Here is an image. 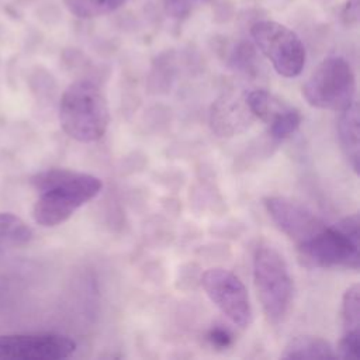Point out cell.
Instances as JSON below:
<instances>
[{"mask_svg":"<svg viewBox=\"0 0 360 360\" xmlns=\"http://www.w3.org/2000/svg\"><path fill=\"white\" fill-rule=\"evenodd\" d=\"M208 339L212 342V345L215 346H219V347H226L229 343H231V335L226 329H222V328H215L210 332L208 335Z\"/></svg>","mask_w":360,"mask_h":360,"instance_id":"obj_20","label":"cell"},{"mask_svg":"<svg viewBox=\"0 0 360 360\" xmlns=\"http://www.w3.org/2000/svg\"><path fill=\"white\" fill-rule=\"evenodd\" d=\"M302 117L300 111L291 105H287L267 124L269 135L274 141H284L298 129Z\"/></svg>","mask_w":360,"mask_h":360,"instance_id":"obj_17","label":"cell"},{"mask_svg":"<svg viewBox=\"0 0 360 360\" xmlns=\"http://www.w3.org/2000/svg\"><path fill=\"white\" fill-rule=\"evenodd\" d=\"M253 280L262 308L277 323L287 315L292 301V278L284 257L270 245H260L253 255Z\"/></svg>","mask_w":360,"mask_h":360,"instance_id":"obj_4","label":"cell"},{"mask_svg":"<svg viewBox=\"0 0 360 360\" xmlns=\"http://www.w3.org/2000/svg\"><path fill=\"white\" fill-rule=\"evenodd\" d=\"M263 204L273 222L283 233L294 240L297 246L309 240L326 226L311 210L287 197H266Z\"/></svg>","mask_w":360,"mask_h":360,"instance_id":"obj_9","label":"cell"},{"mask_svg":"<svg viewBox=\"0 0 360 360\" xmlns=\"http://www.w3.org/2000/svg\"><path fill=\"white\" fill-rule=\"evenodd\" d=\"M245 98L253 117L262 120L266 124H269L278 112H281L288 105L263 89L248 91L245 94Z\"/></svg>","mask_w":360,"mask_h":360,"instance_id":"obj_14","label":"cell"},{"mask_svg":"<svg viewBox=\"0 0 360 360\" xmlns=\"http://www.w3.org/2000/svg\"><path fill=\"white\" fill-rule=\"evenodd\" d=\"M34 233L32 229L15 214L0 212V240L14 245L24 246L31 242Z\"/></svg>","mask_w":360,"mask_h":360,"instance_id":"obj_16","label":"cell"},{"mask_svg":"<svg viewBox=\"0 0 360 360\" xmlns=\"http://www.w3.org/2000/svg\"><path fill=\"white\" fill-rule=\"evenodd\" d=\"M66 10L83 20L97 18L121 8L128 0H62Z\"/></svg>","mask_w":360,"mask_h":360,"instance_id":"obj_13","label":"cell"},{"mask_svg":"<svg viewBox=\"0 0 360 360\" xmlns=\"http://www.w3.org/2000/svg\"><path fill=\"white\" fill-rule=\"evenodd\" d=\"M342 336H360V288L359 284L350 285L342 298L340 308Z\"/></svg>","mask_w":360,"mask_h":360,"instance_id":"obj_15","label":"cell"},{"mask_svg":"<svg viewBox=\"0 0 360 360\" xmlns=\"http://www.w3.org/2000/svg\"><path fill=\"white\" fill-rule=\"evenodd\" d=\"M250 35L280 76L295 77L302 72L305 46L292 30L273 20H260L250 27Z\"/></svg>","mask_w":360,"mask_h":360,"instance_id":"obj_6","label":"cell"},{"mask_svg":"<svg viewBox=\"0 0 360 360\" xmlns=\"http://www.w3.org/2000/svg\"><path fill=\"white\" fill-rule=\"evenodd\" d=\"M359 134V107L357 101L354 100L350 105L340 111L338 121V138L340 142V148L354 173L359 172L360 160Z\"/></svg>","mask_w":360,"mask_h":360,"instance_id":"obj_11","label":"cell"},{"mask_svg":"<svg viewBox=\"0 0 360 360\" xmlns=\"http://www.w3.org/2000/svg\"><path fill=\"white\" fill-rule=\"evenodd\" d=\"M246 98L224 96L217 100L211 108V128L219 136H232L243 131L253 120Z\"/></svg>","mask_w":360,"mask_h":360,"instance_id":"obj_10","label":"cell"},{"mask_svg":"<svg viewBox=\"0 0 360 360\" xmlns=\"http://www.w3.org/2000/svg\"><path fill=\"white\" fill-rule=\"evenodd\" d=\"M359 215L343 218L333 226H325L309 240L297 246L300 262L308 267L359 269Z\"/></svg>","mask_w":360,"mask_h":360,"instance_id":"obj_3","label":"cell"},{"mask_svg":"<svg viewBox=\"0 0 360 360\" xmlns=\"http://www.w3.org/2000/svg\"><path fill=\"white\" fill-rule=\"evenodd\" d=\"M76 350L73 339L59 333L0 335V359L59 360Z\"/></svg>","mask_w":360,"mask_h":360,"instance_id":"obj_8","label":"cell"},{"mask_svg":"<svg viewBox=\"0 0 360 360\" xmlns=\"http://www.w3.org/2000/svg\"><path fill=\"white\" fill-rule=\"evenodd\" d=\"M283 359H300V360H316V359H335L336 353L332 346L316 336H297L288 342L283 354Z\"/></svg>","mask_w":360,"mask_h":360,"instance_id":"obj_12","label":"cell"},{"mask_svg":"<svg viewBox=\"0 0 360 360\" xmlns=\"http://www.w3.org/2000/svg\"><path fill=\"white\" fill-rule=\"evenodd\" d=\"M211 0H162L163 10L167 17L174 20L187 18L197 7Z\"/></svg>","mask_w":360,"mask_h":360,"instance_id":"obj_18","label":"cell"},{"mask_svg":"<svg viewBox=\"0 0 360 360\" xmlns=\"http://www.w3.org/2000/svg\"><path fill=\"white\" fill-rule=\"evenodd\" d=\"M59 122L63 132L75 141L100 139L110 124V110L101 89L87 79L70 83L60 97Z\"/></svg>","mask_w":360,"mask_h":360,"instance_id":"obj_2","label":"cell"},{"mask_svg":"<svg viewBox=\"0 0 360 360\" xmlns=\"http://www.w3.org/2000/svg\"><path fill=\"white\" fill-rule=\"evenodd\" d=\"M201 285L208 298L236 326L248 328L252 322V305L243 283L232 271L211 267L201 276Z\"/></svg>","mask_w":360,"mask_h":360,"instance_id":"obj_7","label":"cell"},{"mask_svg":"<svg viewBox=\"0 0 360 360\" xmlns=\"http://www.w3.org/2000/svg\"><path fill=\"white\" fill-rule=\"evenodd\" d=\"M302 96L311 107L342 111L356 98V76L342 56L323 59L302 86Z\"/></svg>","mask_w":360,"mask_h":360,"instance_id":"obj_5","label":"cell"},{"mask_svg":"<svg viewBox=\"0 0 360 360\" xmlns=\"http://www.w3.org/2000/svg\"><path fill=\"white\" fill-rule=\"evenodd\" d=\"M359 0H346L342 8V21L346 25H353L359 21Z\"/></svg>","mask_w":360,"mask_h":360,"instance_id":"obj_19","label":"cell"},{"mask_svg":"<svg viewBox=\"0 0 360 360\" xmlns=\"http://www.w3.org/2000/svg\"><path fill=\"white\" fill-rule=\"evenodd\" d=\"M31 184L38 191L32 217L37 224L46 228L68 221L103 188L98 177L70 169H46L32 176Z\"/></svg>","mask_w":360,"mask_h":360,"instance_id":"obj_1","label":"cell"}]
</instances>
